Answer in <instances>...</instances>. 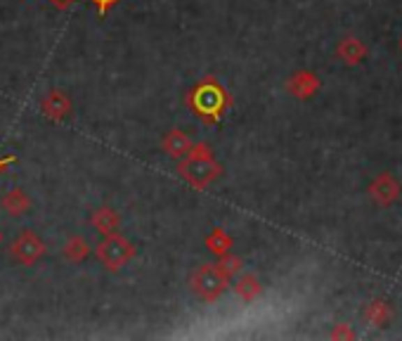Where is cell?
<instances>
[{"instance_id": "obj_4", "label": "cell", "mask_w": 402, "mask_h": 341, "mask_svg": "<svg viewBox=\"0 0 402 341\" xmlns=\"http://www.w3.org/2000/svg\"><path fill=\"white\" fill-rule=\"evenodd\" d=\"M163 147H166V152L170 157H185L187 152L192 150V143H190V138H187L185 133L173 131V133H168V136H166Z\"/></svg>"}, {"instance_id": "obj_9", "label": "cell", "mask_w": 402, "mask_h": 341, "mask_svg": "<svg viewBox=\"0 0 402 341\" xmlns=\"http://www.w3.org/2000/svg\"><path fill=\"white\" fill-rule=\"evenodd\" d=\"M0 242H3V233H0Z\"/></svg>"}, {"instance_id": "obj_7", "label": "cell", "mask_w": 402, "mask_h": 341, "mask_svg": "<svg viewBox=\"0 0 402 341\" xmlns=\"http://www.w3.org/2000/svg\"><path fill=\"white\" fill-rule=\"evenodd\" d=\"M43 109H45L47 114H50L52 119H59L66 114V109H69V105H66V97L62 93H52L45 97V102H43Z\"/></svg>"}, {"instance_id": "obj_8", "label": "cell", "mask_w": 402, "mask_h": 341, "mask_svg": "<svg viewBox=\"0 0 402 341\" xmlns=\"http://www.w3.org/2000/svg\"><path fill=\"white\" fill-rule=\"evenodd\" d=\"M88 245H85V240L83 237H71L69 242H66V247H64V254L69 256L71 261H83L85 256H88Z\"/></svg>"}, {"instance_id": "obj_6", "label": "cell", "mask_w": 402, "mask_h": 341, "mask_svg": "<svg viewBox=\"0 0 402 341\" xmlns=\"http://www.w3.org/2000/svg\"><path fill=\"white\" fill-rule=\"evenodd\" d=\"M93 223L100 233L112 235V233H117V228H119V216H117V211H112V209H100L93 216Z\"/></svg>"}, {"instance_id": "obj_5", "label": "cell", "mask_w": 402, "mask_h": 341, "mask_svg": "<svg viewBox=\"0 0 402 341\" xmlns=\"http://www.w3.org/2000/svg\"><path fill=\"white\" fill-rule=\"evenodd\" d=\"M3 206L8 209L10 216H20V213L29 211V197L22 190H10L3 197Z\"/></svg>"}, {"instance_id": "obj_3", "label": "cell", "mask_w": 402, "mask_h": 341, "mask_svg": "<svg viewBox=\"0 0 402 341\" xmlns=\"http://www.w3.org/2000/svg\"><path fill=\"white\" fill-rule=\"evenodd\" d=\"M97 254H100L102 263L112 268V270H117V268H121L133 256V247L126 240H121V237H109L107 242H102L97 247Z\"/></svg>"}, {"instance_id": "obj_1", "label": "cell", "mask_w": 402, "mask_h": 341, "mask_svg": "<svg viewBox=\"0 0 402 341\" xmlns=\"http://www.w3.org/2000/svg\"><path fill=\"white\" fill-rule=\"evenodd\" d=\"M225 282H228V273L221 270V266H201L192 277V289L201 298L211 301L225 289Z\"/></svg>"}, {"instance_id": "obj_2", "label": "cell", "mask_w": 402, "mask_h": 341, "mask_svg": "<svg viewBox=\"0 0 402 341\" xmlns=\"http://www.w3.org/2000/svg\"><path fill=\"white\" fill-rule=\"evenodd\" d=\"M43 242L36 237L34 233H22L20 237H17L15 242H12V247H10V254H12V259L17 261V263H22V266H34L36 261L43 256Z\"/></svg>"}]
</instances>
